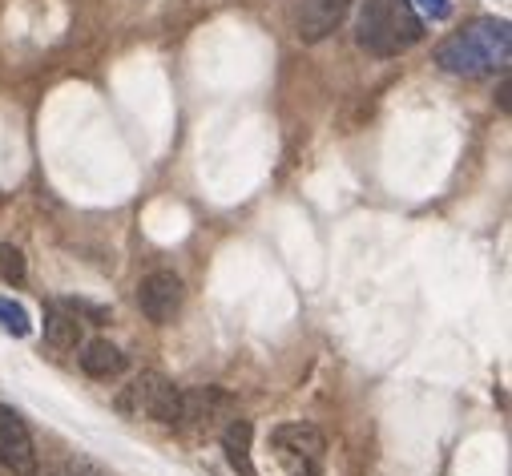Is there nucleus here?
Returning a JSON list of instances; mask_svg holds the SVG:
<instances>
[{"label": "nucleus", "instance_id": "1", "mask_svg": "<svg viewBox=\"0 0 512 476\" xmlns=\"http://www.w3.org/2000/svg\"><path fill=\"white\" fill-rule=\"evenodd\" d=\"M508 57H512V33H508V21H496V17L472 21L468 29L452 33L436 49V65L456 77H488L496 69H508Z\"/></svg>", "mask_w": 512, "mask_h": 476}, {"label": "nucleus", "instance_id": "2", "mask_svg": "<svg viewBox=\"0 0 512 476\" xmlns=\"http://www.w3.org/2000/svg\"><path fill=\"white\" fill-rule=\"evenodd\" d=\"M355 41L371 57H400L424 41V17L412 0H359Z\"/></svg>", "mask_w": 512, "mask_h": 476}, {"label": "nucleus", "instance_id": "3", "mask_svg": "<svg viewBox=\"0 0 512 476\" xmlns=\"http://www.w3.org/2000/svg\"><path fill=\"white\" fill-rule=\"evenodd\" d=\"M121 412H130L138 420H154L166 428L182 424V388H174L166 376L158 372H142L121 396Z\"/></svg>", "mask_w": 512, "mask_h": 476}, {"label": "nucleus", "instance_id": "4", "mask_svg": "<svg viewBox=\"0 0 512 476\" xmlns=\"http://www.w3.org/2000/svg\"><path fill=\"white\" fill-rule=\"evenodd\" d=\"M271 444L295 468V476H319V464H323V452H327V440H323L319 428H311V424H283V428L271 432Z\"/></svg>", "mask_w": 512, "mask_h": 476}, {"label": "nucleus", "instance_id": "5", "mask_svg": "<svg viewBox=\"0 0 512 476\" xmlns=\"http://www.w3.org/2000/svg\"><path fill=\"white\" fill-rule=\"evenodd\" d=\"M182 299H186V287L174 271H154L138 283V307L150 323H170L178 311H182Z\"/></svg>", "mask_w": 512, "mask_h": 476}, {"label": "nucleus", "instance_id": "6", "mask_svg": "<svg viewBox=\"0 0 512 476\" xmlns=\"http://www.w3.org/2000/svg\"><path fill=\"white\" fill-rule=\"evenodd\" d=\"M230 416H234V396L230 392H222V388H186L182 392V424L178 428L210 432Z\"/></svg>", "mask_w": 512, "mask_h": 476}, {"label": "nucleus", "instance_id": "7", "mask_svg": "<svg viewBox=\"0 0 512 476\" xmlns=\"http://www.w3.org/2000/svg\"><path fill=\"white\" fill-rule=\"evenodd\" d=\"M0 464L13 468L17 476H33V468H37L33 436H29L21 412H13L9 404H0Z\"/></svg>", "mask_w": 512, "mask_h": 476}, {"label": "nucleus", "instance_id": "8", "mask_svg": "<svg viewBox=\"0 0 512 476\" xmlns=\"http://www.w3.org/2000/svg\"><path fill=\"white\" fill-rule=\"evenodd\" d=\"M347 9H351V0H303L299 13H295V29L307 45H315V41H323L339 29Z\"/></svg>", "mask_w": 512, "mask_h": 476}, {"label": "nucleus", "instance_id": "9", "mask_svg": "<svg viewBox=\"0 0 512 476\" xmlns=\"http://www.w3.org/2000/svg\"><path fill=\"white\" fill-rule=\"evenodd\" d=\"M250 440H254L250 420H230L222 428V452H226V460L238 476H259V468H254V460H250Z\"/></svg>", "mask_w": 512, "mask_h": 476}, {"label": "nucleus", "instance_id": "10", "mask_svg": "<svg viewBox=\"0 0 512 476\" xmlns=\"http://www.w3.org/2000/svg\"><path fill=\"white\" fill-rule=\"evenodd\" d=\"M81 368H85V376H93V380H113V376L125 372V355H121V347H113L109 339H93V343L85 347V355H81Z\"/></svg>", "mask_w": 512, "mask_h": 476}, {"label": "nucleus", "instance_id": "11", "mask_svg": "<svg viewBox=\"0 0 512 476\" xmlns=\"http://www.w3.org/2000/svg\"><path fill=\"white\" fill-rule=\"evenodd\" d=\"M77 335H81V323H77L73 315H65L61 307H53V311L45 315V343H49V347L69 351V347H77Z\"/></svg>", "mask_w": 512, "mask_h": 476}, {"label": "nucleus", "instance_id": "12", "mask_svg": "<svg viewBox=\"0 0 512 476\" xmlns=\"http://www.w3.org/2000/svg\"><path fill=\"white\" fill-rule=\"evenodd\" d=\"M0 327H5L9 335H17V339L33 335V319H29L25 303H17V299H9V295H0Z\"/></svg>", "mask_w": 512, "mask_h": 476}, {"label": "nucleus", "instance_id": "13", "mask_svg": "<svg viewBox=\"0 0 512 476\" xmlns=\"http://www.w3.org/2000/svg\"><path fill=\"white\" fill-rule=\"evenodd\" d=\"M0 279L5 283H21L25 279V255L17 247H5V243H0Z\"/></svg>", "mask_w": 512, "mask_h": 476}, {"label": "nucleus", "instance_id": "14", "mask_svg": "<svg viewBox=\"0 0 512 476\" xmlns=\"http://www.w3.org/2000/svg\"><path fill=\"white\" fill-rule=\"evenodd\" d=\"M412 9L420 17H428V21H448L456 5H452V0H412Z\"/></svg>", "mask_w": 512, "mask_h": 476}]
</instances>
